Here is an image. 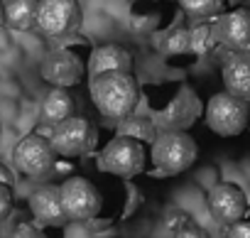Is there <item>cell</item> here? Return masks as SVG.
Instances as JSON below:
<instances>
[{
  "mask_svg": "<svg viewBox=\"0 0 250 238\" xmlns=\"http://www.w3.org/2000/svg\"><path fill=\"white\" fill-rule=\"evenodd\" d=\"M243 0H228V5H240Z\"/></svg>",
  "mask_w": 250,
  "mask_h": 238,
  "instance_id": "cell-27",
  "label": "cell"
},
{
  "mask_svg": "<svg viewBox=\"0 0 250 238\" xmlns=\"http://www.w3.org/2000/svg\"><path fill=\"white\" fill-rule=\"evenodd\" d=\"M150 157H152V165H155L157 172H162V174H182L196 162L199 145L184 130H169V133L160 135L152 143Z\"/></svg>",
  "mask_w": 250,
  "mask_h": 238,
  "instance_id": "cell-2",
  "label": "cell"
},
{
  "mask_svg": "<svg viewBox=\"0 0 250 238\" xmlns=\"http://www.w3.org/2000/svg\"><path fill=\"white\" fill-rule=\"evenodd\" d=\"M250 123V103L230 93H216L206 103V126L221 138L240 135Z\"/></svg>",
  "mask_w": 250,
  "mask_h": 238,
  "instance_id": "cell-3",
  "label": "cell"
},
{
  "mask_svg": "<svg viewBox=\"0 0 250 238\" xmlns=\"http://www.w3.org/2000/svg\"><path fill=\"white\" fill-rule=\"evenodd\" d=\"M74 108H76V103H74V96L69 93V88H52L42 103V115H44V121L57 126L74 115Z\"/></svg>",
  "mask_w": 250,
  "mask_h": 238,
  "instance_id": "cell-16",
  "label": "cell"
},
{
  "mask_svg": "<svg viewBox=\"0 0 250 238\" xmlns=\"http://www.w3.org/2000/svg\"><path fill=\"white\" fill-rule=\"evenodd\" d=\"M91 98L96 108L113 121H125L130 118L138 98H140V86L130 71H103L91 76Z\"/></svg>",
  "mask_w": 250,
  "mask_h": 238,
  "instance_id": "cell-1",
  "label": "cell"
},
{
  "mask_svg": "<svg viewBox=\"0 0 250 238\" xmlns=\"http://www.w3.org/2000/svg\"><path fill=\"white\" fill-rule=\"evenodd\" d=\"M5 25L15 32H30L37 27V13H40V0H5Z\"/></svg>",
  "mask_w": 250,
  "mask_h": 238,
  "instance_id": "cell-15",
  "label": "cell"
},
{
  "mask_svg": "<svg viewBox=\"0 0 250 238\" xmlns=\"http://www.w3.org/2000/svg\"><path fill=\"white\" fill-rule=\"evenodd\" d=\"M145 162H147L145 145L135 138H125V135L113 138L103 148V152L98 155V170L115 174V177H123V179H130V177L140 174L145 170Z\"/></svg>",
  "mask_w": 250,
  "mask_h": 238,
  "instance_id": "cell-4",
  "label": "cell"
},
{
  "mask_svg": "<svg viewBox=\"0 0 250 238\" xmlns=\"http://www.w3.org/2000/svg\"><path fill=\"white\" fill-rule=\"evenodd\" d=\"M30 209L35 214V218H40L42 223H62L66 218L64 206H62V196H59V187L44 184L40 187L32 196H30Z\"/></svg>",
  "mask_w": 250,
  "mask_h": 238,
  "instance_id": "cell-13",
  "label": "cell"
},
{
  "mask_svg": "<svg viewBox=\"0 0 250 238\" xmlns=\"http://www.w3.org/2000/svg\"><path fill=\"white\" fill-rule=\"evenodd\" d=\"M248 130H250V123H248Z\"/></svg>",
  "mask_w": 250,
  "mask_h": 238,
  "instance_id": "cell-28",
  "label": "cell"
},
{
  "mask_svg": "<svg viewBox=\"0 0 250 238\" xmlns=\"http://www.w3.org/2000/svg\"><path fill=\"white\" fill-rule=\"evenodd\" d=\"M81 25L79 0H40L37 27L47 37H66Z\"/></svg>",
  "mask_w": 250,
  "mask_h": 238,
  "instance_id": "cell-6",
  "label": "cell"
},
{
  "mask_svg": "<svg viewBox=\"0 0 250 238\" xmlns=\"http://www.w3.org/2000/svg\"><path fill=\"white\" fill-rule=\"evenodd\" d=\"M88 71L91 76L103 74V71H133V57L128 49H123L118 44H105V47L93 49Z\"/></svg>",
  "mask_w": 250,
  "mask_h": 238,
  "instance_id": "cell-14",
  "label": "cell"
},
{
  "mask_svg": "<svg viewBox=\"0 0 250 238\" xmlns=\"http://www.w3.org/2000/svg\"><path fill=\"white\" fill-rule=\"evenodd\" d=\"M179 5L196 22H213L218 15L226 13L228 0H179Z\"/></svg>",
  "mask_w": 250,
  "mask_h": 238,
  "instance_id": "cell-17",
  "label": "cell"
},
{
  "mask_svg": "<svg viewBox=\"0 0 250 238\" xmlns=\"http://www.w3.org/2000/svg\"><path fill=\"white\" fill-rule=\"evenodd\" d=\"M49 143H52L54 152L62 155V157H81V155H88V152L96 150L98 133L91 126V121L71 115V118H66V121L54 126Z\"/></svg>",
  "mask_w": 250,
  "mask_h": 238,
  "instance_id": "cell-5",
  "label": "cell"
},
{
  "mask_svg": "<svg viewBox=\"0 0 250 238\" xmlns=\"http://www.w3.org/2000/svg\"><path fill=\"white\" fill-rule=\"evenodd\" d=\"M206 206H208V214L226 226H233V223L248 218V196L233 182H221V184L211 187V192L206 196Z\"/></svg>",
  "mask_w": 250,
  "mask_h": 238,
  "instance_id": "cell-9",
  "label": "cell"
},
{
  "mask_svg": "<svg viewBox=\"0 0 250 238\" xmlns=\"http://www.w3.org/2000/svg\"><path fill=\"white\" fill-rule=\"evenodd\" d=\"M174 238H206V233H204V228L199 226V223H187L182 231H177L174 233Z\"/></svg>",
  "mask_w": 250,
  "mask_h": 238,
  "instance_id": "cell-25",
  "label": "cell"
},
{
  "mask_svg": "<svg viewBox=\"0 0 250 238\" xmlns=\"http://www.w3.org/2000/svg\"><path fill=\"white\" fill-rule=\"evenodd\" d=\"M0 25H5V10H3V3H0Z\"/></svg>",
  "mask_w": 250,
  "mask_h": 238,
  "instance_id": "cell-26",
  "label": "cell"
},
{
  "mask_svg": "<svg viewBox=\"0 0 250 238\" xmlns=\"http://www.w3.org/2000/svg\"><path fill=\"white\" fill-rule=\"evenodd\" d=\"M62 206L66 218L71 221H88L101 211V194L98 189L83 177H69L59 187Z\"/></svg>",
  "mask_w": 250,
  "mask_h": 238,
  "instance_id": "cell-7",
  "label": "cell"
},
{
  "mask_svg": "<svg viewBox=\"0 0 250 238\" xmlns=\"http://www.w3.org/2000/svg\"><path fill=\"white\" fill-rule=\"evenodd\" d=\"M167 52L169 54H187L189 52V30H174L167 37Z\"/></svg>",
  "mask_w": 250,
  "mask_h": 238,
  "instance_id": "cell-20",
  "label": "cell"
},
{
  "mask_svg": "<svg viewBox=\"0 0 250 238\" xmlns=\"http://www.w3.org/2000/svg\"><path fill=\"white\" fill-rule=\"evenodd\" d=\"M40 71H42V79L49 81L54 88H69L81 81L83 64L71 49H54L44 57Z\"/></svg>",
  "mask_w": 250,
  "mask_h": 238,
  "instance_id": "cell-11",
  "label": "cell"
},
{
  "mask_svg": "<svg viewBox=\"0 0 250 238\" xmlns=\"http://www.w3.org/2000/svg\"><path fill=\"white\" fill-rule=\"evenodd\" d=\"M216 35H213V22H199L189 30V52L194 54H208L216 47Z\"/></svg>",
  "mask_w": 250,
  "mask_h": 238,
  "instance_id": "cell-18",
  "label": "cell"
},
{
  "mask_svg": "<svg viewBox=\"0 0 250 238\" xmlns=\"http://www.w3.org/2000/svg\"><path fill=\"white\" fill-rule=\"evenodd\" d=\"M13 209V189L5 184V182H0V221H3Z\"/></svg>",
  "mask_w": 250,
  "mask_h": 238,
  "instance_id": "cell-22",
  "label": "cell"
},
{
  "mask_svg": "<svg viewBox=\"0 0 250 238\" xmlns=\"http://www.w3.org/2000/svg\"><path fill=\"white\" fill-rule=\"evenodd\" d=\"M216 42L228 47L230 52H250V10L233 8L213 20Z\"/></svg>",
  "mask_w": 250,
  "mask_h": 238,
  "instance_id": "cell-10",
  "label": "cell"
},
{
  "mask_svg": "<svg viewBox=\"0 0 250 238\" xmlns=\"http://www.w3.org/2000/svg\"><path fill=\"white\" fill-rule=\"evenodd\" d=\"M226 93L250 103V52H230L223 62Z\"/></svg>",
  "mask_w": 250,
  "mask_h": 238,
  "instance_id": "cell-12",
  "label": "cell"
},
{
  "mask_svg": "<svg viewBox=\"0 0 250 238\" xmlns=\"http://www.w3.org/2000/svg\"><path fill=\"white\" fill-rule=\"evenodd\" d=\"M187 223H191V218L184 214V211H169L167 216H165V228L169 231V233H177V231H182Z\"/></svg>",
  "mask_w": 250,
  "mask_h": 238,
  "instance_id": "cell-21",
  "label": "cell"
},
{
  "mask_svg": "<svg viewBox=\"0 0 250 238\" xmlns=\"http://www.w3.org/2000/svg\"><path fill=\"white\" fill-rule=\"evenodd\" d=\"M54 160H57V152L52 148V143L37 133L22 138L15 150H13V162L20 172L30 174V177H42L47 174L52 167H54Z\"/></svg>",
  "mask_w": 250,
  "mask_h": 238,
  "instance_id": "cell-8",
  "label": "cell"
},
{
  "mask_svg": "<svg viewBox=\"0 0 250 238\" xmlns=\"http://www.w3.org/2000/svg\"><path fill=\"white\" fill-rule=\"evenodd\" d=\"M120 135L138 140V138H152L155 130H152V123H147V121H130V118H125V126H123Z\"/></svg>",
  "mask_w": 250,
  "mask_h": 238,
  "instance_id": "cell-19",
  "label": "cell"
},
{
  "mask_svg": "<svg viewBox=\"0 0 250 238\" xmlns=\"http://www.w3.org/2000/svg\"><path fill=\"white\" fill-rule=\"evenodd\" d=\"M226 238H250V218H243V221L228 226Z\"/></svg>",
  "mask_w": 250,
  "mask_h": 238,
  "instance_id": "cell-23",
  "label": "cell"
},
{
  "mask_svg": "<svg viewBox=\"0 0 250 238\" xmlns=\"http://www.w3.org/2000/svg\"><path fill=\"white\" fill-rule=\"evenodd\" d=\"M10 238H47L37 226H32V223H20L15 231H13V236Z\"/></svg>",
  "mask_w": 250,
  "mask_h": 238,
  "instance_id": "cell-24",
  "label": "cell"
}]
</instances>
